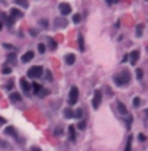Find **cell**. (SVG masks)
Segmentation results:
<instances>
[{
  "label": "cell",
  "instance_id": "obj_1",
  "mask_svg": "<svg viewBox=\"0 0 148 151\" xmlns=\"http://www.w3.org/2000/svg\"><path fill=\"white\" fill-rule=\"evenodd\" d=\"M113 81H115L116 86H126V84L131 81V73L127 70H123L121 73H118V75L113 76Z\"/></svg>",
  "mask_w": 148,
  "mask_h": 151
},
{
  "label": "cell",
  "instance_id": "obj_2",
  "mask_svg": "<svg viewBox=\"0 0 148 151\" xmlns=\"http://www.w3.org/2000/svg\"><path fill=\"white\" fill-rule=\"evenodd\" d=\"M43 68L40 67V65H34V67L29 68V72H27V76L29 78H40L41 75H43Z\"/></svg>",
  "mask_w": 148,
  "mask_h": 151
},
{
  "label": "cell",
  "instance_id": "obj_3",
  "mask_svg": "<svg viewBox=\"0 0 148 151\" xmlns=\"http://www.w3.org/2000/svg\"><path fill=\"white\" fill-rule=\"evenodd\" d=\"M77 100H78V88L73 86L72 89H70V94H69V103L70 105H75Z\"/></svg>",
  "mask_w": 148,
  "mask_h": 151
},
{
  "label": "cell",
  "instance_id": "obj_4",
  "mask_svg": "<svg viewBox=\"0 0 148 151\" xmlns=\"http://www.w3.org/2000/svg\"><path fill=\"white\" fill-rule=\"evenodd\" d=\"M100 102H102V91L96 89L94 91V99H92V108H99Z\"/></svg>",
  "mask_w": 148,
  "mask_h": 151
},
{
  "label": "cell",
  "instance_id": "obj_5",
  "mask_svg": "<svg viewBox=\"0 0 148 151\" xmlns=\"http://www.w3.org/2000/svg\"><path fill=\"white\" fill-rule=\"evenodd\" d=\"M139 57H140V51H139V49H134V51L127 56V61L131 62V65H135L139 62Z\"/></svg>",
  "mask_w": 148,
  "mask_h": 151
},
{
  "label": "cell",
  "instance_id": "obj_6",
  "mask_svg": "<svg viewBox=\"0 0 148 151\" xmlns=\"http://www.w3.org/2000/svg\"><path fill=\"white\" fill-rule=\"evenodd\" d=\"M59 11H61L62 16H67V14L72 13V6H70L69 3L62 2V3H59Z\"/></svg>",
  "mask_w": 148,
  "mask_h": 151
},
{
  "label": "cell",
  "instance_id": "obj_7",
  "mask_svg": "<svg viewBox=\"0 0 148 151\" xmlns=\"http://www.w3.org/2000/svg\"><path fill=\"white\" fill-rule=\"evenodd\" d=\"M19 83H21L22 91H24L26 94H29V92H30V84H29V81H27V78H21V80H19Z\"/></svg>",
  "mask_w": 148,
  "mask_h": 151
},
{
  "label": "cell",
  "instance_id": "obj_8",
  "mask_svg": "<svg viewBox=\"0 0 148 151\" xmlns=\"http://www.w3.org/2000/svg\"><path fill=\"white\" fill-rule=\"evenodd\" d=\"M116 108H118V113H119V115H123V116L127 115V108H126V105H124L123 102H118V103H116Z\"/></svg>",
  "mask_w": 148,
  "mask_h": 151
},
{
  "label": "cell",
  "instance_id": "obj_9",
  "mask_svg": "<svg viewBox=\"0 0 148 151\" xmlns=\"http://www.w3.org/2000/svg\"><path fill=\"white\" fill-rule=\"evenodd\" d=\"M46 45H48V49H51V51H56L57 49V43H56L54 38H48V40H46Z\"/></svg>",
  "mask_w": 148,
  "mask_h": 151
},
{
  "label": "cell",
  "instance_id": "obj_10",
  "mask_svg": "<svg viewBox=\"0 0 148 151\" xmlns=\"http://www.w3.org/2000/svg\"><path fill=\"white\" fill-rule=\"evenodd\" d=\"M10 100H11L13 103L21 102V94H19V92H11V94H10Z\"/></svg>",
  "mask_w": 148,
  "mask_h": 151
},
{
  "label": "cell",
  "instance_id": "obj_11",
  "mask_svg": "<svg viewBox=\"0 0 148 151\" xmlns=\"http://www.w3.org/2000/svg\"><path fill=\"white\" fill-rule=\"evenodd\" d=\"M34 51H27V53H24V56H22V62H29V61H32L34 59Z\"/></svg>",
  "mask_w": 148,
  "mask_h": 151
},
{
  "label": "cell",
  "instance_id": "obj_12",
  "mask_svg": "<svg viewBox=\"0 0 148 151\" xmlns=\"http://www.w3.org/2000/svg\"><path fill=\"white\" fill-rule=\"evenodd\" d=\"M54 26H56V27H59V29H62V27H65V26H67V21H65V19H62V18H59V19H54Z\"/></svg>",
  "mask_w": 148,
  "mask_h": 151
},
{
  "label": "cell",
  "instance_id": "obj_13",
  "mask_svg": "<svg viewBox=\"0 0 148 151\" xmlns=\"http://www.w3.org/2000/svg\"><path fill=\"white\" fill-rule=\"evenodd\" d=\"M73 62H75V54H67V56H65V64L72 65Z\"/></svg>",
  "mask_w": 148,
  "mask_h": 151
},
{
  "label": "cell",
  "instance_id": "obj_14",
  "mask_svg": "<svg viewBox=\"0 0 148 151\" xmlns=\"http://www.w3.org/2000/svg\"><path fill=\"white\" fill-rule=\"evenodd\" d=\"M5 134L6 135H14V137H16V129L11 127V126H8V127H5Z\"/></svg>",
  "mask_w": 148,
  "mask_h": 151
},
{
  "label": "cell",
  "instance_id": "obj_15",
  "mask_svg": "<svg viewBox=\"0 0 148 151\" xmlns=\"http://www.w3.org/2000/svg\"><path fill=\"white\" fill-rule=\"evenodd\" d=\"M135 35L137 37L143 35V24H137V27H135Z\"/></svg>",
  "mask_w": 148,
  "mask_h": 151
},
{
  "label": "cell",
  "instance_id": "obj_16",
  "mask_svg": "<svg viewBox=\"0 0 148 151\" xmlns=\"http://www.w3.org/2000/svg\"><path fill=\"white\" fill-rule=\"evenodd\" d=\"M32 86V89H34V92L35 94H41V86L38 83H34V84H30Z\"/></svg>",
  "mask_w": 148,
  "mask_h": 151
},
{
  "label": "cell",
  "instance_id": "obj_17",
  "mask_svg": "<svg viewBox=\"0 0 148 151\" xmlns=\"http://www.w3.org/2000/svg\"><path fill=\"white\" fill-rule=\"evenodd\" d=\"M11 18H22V11H19V10H16V8H14V10H11Z\"/></svg>",
  "mask_w": 148,
  "mask_h": 151
},
{
  "label": "cell",
  "instance_id": "obj_18",
  "mask_svg": "<svg viewBox=\"0 0 148 151\" xmlns=\"http://www.w3.org/2000/svg\"><path fill=\"white\" fill-rule=\"evenodd\" d=\"M69 135H70V140H72V142H75V140H77V135H75V129H73L72 126L69 127Z\"/></svg>",
  "mask_w": 148,
  "mask_h": 151
},
{
  "label": "cell",
  "instance_id": "obj_19",
  "mask_svg": "<svg viewBox=\"0 0 148 151\" xmlns=\"http://www.w3.org/2000/svg\"><path fill=\"white\" fill-rule=\"evenodd\" d=\"M64 116H65L67 119L73 118V110H70V108H65V110H64Z\"/></svg>",
  "mask_w": 148,
  "mask_h": 151
},
{
  "label": "cell",
  "instance_id": "obj_20",
  "mask_svg": "<svg viewBox=\"0 0 148 151\" xmlns=\"http://www.w3.org/2000/svg\"><path fill=\"white\" fill-rule=\"evenodd\" d=\"M78 46H80V51H84V40H83V35H78Z\"/></svg>",
  "mask_w": 148,
  "mask_h": 151
},
{
  "label": "cell",
  "instance_id": "obj_21",
  "mask_svg": "<svg viewBox=\"0 0 148 151\" xmlns=\"http://www.w3.org/2000/svg\"><path fill=\"white\" fill-rule=\"evenodd\" d=\"M124 151H132V138L129 137L126 142V148H124Z\"/></svg>",
  "mask_w": 148,
  "mask_h": 151
},
{
  "label": "cell",
  "instance_id": "obj_22",
  "mask_svg": "<svg viewBox=\"0 0 148 151\" xmlns=\"http://www.w3.org/2000/svg\"><path fill=\"white\" fill-rule=\"evenodd\" d=\"M14 2H16V5H21V6H24V8H27V6H29L27 0H14Z\"/></svg>",
  "mask_w": 148,
  "mask_h": 151
},
{
  "label": "cell",
  "instance_id": "obj_23",
  "mask_svg": "<svg viewBox=\"0 0 148 151\" xmlns=\"http://www.w3.org/2000/svg\"><path fill=\"white\" fill-rule=\"evenodd\" d=\"M2 72H3V75H10V73H11V67H10V65H3Z\"/></svg>",
  "mask_w": 148,
  "mask_h": 151
},
{
  "label": "cell",
  "instance_id": "obj_24",
  "mask_svg": "<svg viewBox=\"0 0 148 151\" xmlns=\"http://www.w3.org/2000/svg\"><path fill=\"white\" fill-rule=\"evenodd\" d=\"M72 21L75 22V24H80V21H81V14H73Z\"/></svg>",
  "mask_w": 148,
  "mask_h": 151
},
{
  "label": "cell",
  "instance_id": "obj_25",
  "mask_svg": "<svg viewBox=\"0 0 148 151\" xmlns=\"http://www.w3.org/2000/svg\"><path fill=\"white\" fill-rule=\"evenodd\" d=\"M73 116H75V118H81V116H83V110H81V108H78V110H75V113H73Z\"/></svg>",
  "mask_w": 148,
  "mask_h": 151
},
{
  "label": "cell",
  "instance_id": "obj_26",
  "mask_svg": "<svg viewBox=\"0 0 148 151\" xmlns=\"http://www.w3.org/2000/svg\"><path fill=\"white\" fill-rule=\"evenodd\" d=\"M0 146H2V148H6V150H11V146L5 140H0Z\"/></svg>",
  "mask_w": 148,
  "mask_h": 151
},
{
  "label": "cell",
  "instance_id": "obj_27",
  "mask_svg": "<svg viewBox=\"0 0 148 151\" xmlns=\"http://www.w3.org/2000/svg\"><path fill=\"white\" fill-rule=\"evenodd\" d=\"M37 48H38V53H41V54H43V53L46 51V46H45L43 43H40V45L37 46Z\"/></svg>",
  "mask_w": 148,
  "mask_h": 151
},
{
  "label": "cell",
  "instance_id": "obj_28",
  "mask_svg": "<svg viewBox=\"0 0 148 151\" xmlns=\"http://www.w3.org/2000/svg\"><path fill=\"white\" fill-rule=\"evenodd\" d=\"M14 59H16V54H14V53H10V54H8V61H10L11 64H13Z\"/></svg>",
  "mask_w": 148,
  "mask_h": 151
},
{
  "label": "cell",
  "instance_id": "obj_29",
  "mask_svg": "<svg viewBox=\"0 0 148 151\" xmlns=\"http://www.w3.org/2000/svg\"><path fill=\"white\" fill-rule=\"evenodd\" d=\"M135 73H137V80H142V76H143V70H142V68H137V72H135Z\"/></svg>",
  "mask_w": 148,
  "mask_h": 151
},
{
  "label": "cell",
  "instance_id": "obj_30",
  "mask_svg": "<svg viewBox=\"0 0 148 151\" xmlns=\"http://www.w3.org/2000/svg\"><path fill=\"white\" fill-rule=\"evenodd\" d=\"M140 103H142V100H140V97H135V99H134V107H135V108L140 107Z\"/></svg>",
  "mask_w": 148,
  "mask_h": 151
},
{
  "label": "cell",
  "instance_id": "obj_31",
  "mask_svg": "<svg viewBox=\"0 0 148 151\" xmlns=\"http://www.w3.org/2000/svg\"><path fill=\"white\" fill-rule=\"evenodd\" d=\"M40 26L43 27V29H46V27H48V21H46V19H41V21H40Z\"/></svg>",
  "mask_w": 148,
  "mask_h": 151
},
{
  "label": "cell",
  "instance_id": "obj_32",
  "mask_svg": "<svg viewBox=\"0 0 148 151\" xmlns=\"http://www.w3.org/2000/svg\"><path fill=\"white\" fill-rule=\"evenodd\" d=\"M84 127H86V123H84V121H80V123H78V129H80V130H83Z\"/></svg>",
  "mask_w": 148,
  "mask_h": 151
},
{
  "label": "cell",
  "instance_id": "obj_33",
  "mask_svg": "<svg viewBox=\"0 0 148 151\" xmlns=\"http://www.w3.org/2000/svg\"><path fill=\"white\" fill-rule=\"evenodd\" d=\"M137 137H139V140H140V142H145V140H147V137H145L143 134H139Z\"/></svg>",
  "mask_w": 148,
  "mask_h": 151
},
{
  "label": "cell",
  "instance_id": "obj_34",
  "mask_svg": "<svg viewBox=\"0 0 148 151\" xmlns=\"http://www.w3.org/2000/svg\"><path fill=\"white\" fill-rule=\"evenodd\" d=\"M6 24H8V26H13V18L6 19Z\"/></svg>",
  "mask_w": 148,
  "mask_h": 151
},
{
  "label": "cell",
  "instance_id": "obj_35",
  "mask_svg": "<svg viewBox=\"0 0 148 151\" xmlns=\"http://www.w3.org/2000/svg\"><path fill=\"white\" fill-rule=\"evenodd\" d=\"M6 89H11V88H13V81H10V83L8 84H6V86H5Z\"/></svg>",
  "mask_w": 148,
  "mask_h": 151
},
{
  "label": "cell",
  "instance_id": "obj_36",
  "mask_svg": "<svg viewBox=\"0 0 148 151\" xmlns=\"http://www.w3.org/2000/svg\"><path fill=\"white\" fill-rule=\"evenodd\" d=\"M5 124V118H2V116H0V126H3Z\"/></svg>",
  "mask_w": 148,
  "mask_h": 151
},
{
  "label": "cell",
  "instance_id": "obj_37",
  "mask_svg": "<svg viewBox=\"0 0 148 151\" xmlns=\"http://www.w3.org/2000/svg\"><path fill=\"white\" fill-rule=\"evenodd\" d=\"M30 33H32V37H37V30L32 29V30H30Z\"/></svg>",
  "mask_w": 148,
  "mask_h": 151
},
{
  "label": "cell",
  "instance_id": "obj_38",
  "mask_svg": "<svg viewBox=\"0 0 148 151\" xmlns=\"http://www.w3.org/2000/svg\"><path fill=\"white\" fill-rule=\"evenodd\" d=\"M32 151H41L40 148H37V146H32Z\"/></svg>",
  "mask_w": 148,
  "mask_h": 151
},
{
  "label": "cell",
  "instance_id": "obj_39",
  "mask_svg": "<svg viewBox=\"0 0 148 151\" xmlns=\"http://www.w3.org/2000/svg\"><path fill=\"white\" fill-rule=\"evenodd\" d=\"M107 3H108V5H112V3H113V0H107Z\"/></svg>",
  "mask_w": 148,
  "mask_h": 151
},
{
  "label": "cell",
  "instance_id": "obj_40",
  "mask_svg": "<svg viewBox=\"0 0 148 151\" xmlns=\"http://www.w3.org/2000/svg\"><path fill=\"white\" fill-rule=\"evenodd\" d=\"M2 27H3V22H0V30H2Z\"/></svg>",
  "mask_w": 148,
  "mask_h": 151
},
{
  "label": "cell",
  "instance_id": "obj_41",
  "mask_svg": "<svg viewBox=\"0 0 148 151\" xmlns=\"http://www.w3.org/2000/svg\"><path fill=\"white\" fill-rule=\"evenodd\" d=\"M147 2H148V0H147Z\"/></svg>",
  "mask_w": 148,
  "mask_h": 151
},
{
  "label": "cell",
  "instance_id": "obj_42",
  "mask_svg": "<svg viewBox=\"0 0 148 151\" xmlns=\"http://www.w3.org/2000/svg\"><path fill=\"white\" fill-rule=\"evenodd\" d=\"M147 49H148V48H147Z\"/></svg>",
  "mask_w": 148,
  "mask_h": 151
}]
</instances>
